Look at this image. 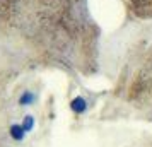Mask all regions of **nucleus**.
I'll list each match as a JSON object with an SVG mask.
<instances>
[{
	"instance_id": "1",
	"label": "nucleus",
	"mask_w": 152,
	"mask_h": 147,
	"mask_svg": "<svg viewBox=\"0 0 152 147\" xmlns=\"http://www.w3.org/2000/svg\"><path fill=\"white\" fill-rule=\"evenodd\" d=\"M70 110L74 113H77V115H80V113H84L87 110V101L82 96H77V98H74L70 101Z\"/></svg>"
},
{
	"instance_id": "2",
	"label": "nucleus",
	"mask_w": 152,
	"mask_h": 147,
	"mask_svg": "<svg viewBox=\"0 0 152 147\" xmlns=\"http://www.w3.org/2000/svg\"><path fill=\"white\" fill-rule=\"evenodd\" d=\"M10 137H12L15 142H22L24 137H26V132H24L22 125H12L10 127Z\"/></svg>"
},
{
	"instance_id": "3",
	"label": "nucleus",
	"mask_w": 152,
	"mask_h": 147,
	"mask_svg": "<svg viewBox=\"0 0 152 147\" xmlns=\"http://www.w3.org/2000/svg\"><path fill=\"white\" fill-rule=\"evenodd\" d=\"M34 99H36V96L33 94V92H29V91H26L24 94H22L21 98H19V105L21 106H28V105H33L34 103Z\"/></svg>"
},
{
	"instance_id": "4",
	"label": "nucleus",
	"mask_w": 152,
	"mask_h": 147,
	"mask_svg": "<svg viewBox=\"0 0 152 147\" xmlns=\"http://www.w3.org/2000/svg\"><path fill=\"white\" fill-rule=\"evenodd\" d=\"M22 128H24V132H33V128H34V116H31V115H26L24 116V121H22Z\"/></svg>"
}]
</instances>
